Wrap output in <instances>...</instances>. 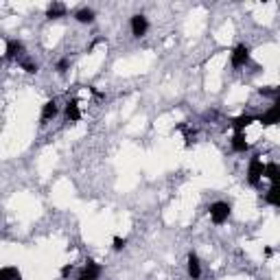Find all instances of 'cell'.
Wrapping results in <instances>:
<instances>
[{"mask_svg": "<svg viewBox=\"0 0 280 280\" xmlns=\"http://www.w3.org/2000/svg\"><path fill=\"white\" fill-rule=\"evenodd\" d=\"M125 245H127V241H125V239H120V237H114V239H112V247H114L116 252L125 250Z\"/></svg>", "mask_w": 280, "mask_h": 280, "instance_id": "cell-19", "label": "cell"}, {"mask_svg": "<svg viewBox=\"0 0 280 280\" xmlns=\"http://www.w3.org/2000/svg\"><path fill=\"white\" fill-rule=\"evenodd\" d=\"M208 213H210V219H213L215 226H224L232 213V206L228 201H215V203H210Z\"/></svg>", "mask_w": 280, "mask_h": 280, "instance_id": "cell-1", "label": "cell"}, {"mask_svg": "<svg viewBox=\"0 0 280 280\" xmlns=\"http://www.w3.org/2000/svg\"><path fill=\"white\" fill-rule=\"evenodd\" d=\"M263 171H265L263 156H254L250 160V167H247V182H250L252 186H258L260 180H263Z\"/></svg>", "mask_w": 280, "mask_h": 280, "instance_id": "cell-2", "label": "cell"}, {"mask_svg": "<svg viewBox=\"0 0 280 280\" xmlns=\"http://www.w3.org/2000/svg\"><path fill=\"white\" fill-rule=\"evenodd\" d=\"M5 53H7L9 59H18V57H22V53H24V44L20 40H9Z\"/></svg>", "mask_w": 280, "mask_h": 280, "instance_id": "cell-7", "label": "cell"}, {"mask_svg": "<svg viewBox=\"0 0 280 280\" xmlns=\"http://www.w3.org/2000/svg\"><path fill=\"white\" fill-rule=\"evenodd\" d=\"M81 273H86V276H92V278H99L101 276V265L94 263V260H88V263L84 265V269H81Z\"/></svg>", "mask_w": 280, "mask_h": 280, "instance_id": "cell-16", "label": "cell"}, {"mask_svg": "<svg viewBox=\"0 0 280 280\" xmlns=\"http://www.w3.org/2000/svg\"><path fill=\"white\" fill-rule=\"evenodd\" d=\"M68 66H70V59H59L57 61V73H66Z\"/></svg>", "mask_w": 280, "mask_h": 280, "instance_id": "cell-21", "label": "cell"}, {"mask_svg": "<svg viewBox=\"0 0 280 280\" xmlns=\"http://www.w3.org/2000/svg\"><path fill=\"white\" fill-rule=\"evenodd\" d=\"M254 120H256V116H252V114H243V116H239V118L232 120V127L237 131H245V127H250Z\"/></svg>", "mask_w": 280, "mask_h": 280, "instance_id": "cell-13", "label": "cell"}, {"mask_svg": "<svg viewBox=\"0 0 280 280\" xmlns=\"http://www.w3.org/2000/svg\"><path fill=\"white\" fill-rule=\"evenodd\" d=\"M232 149L237 151V154H245V151L250 149V143L245 140V133L243 131H237L232 136Z\"/></svg>", "mask_w": 280, "mask_h": 280, "instance_id": "cell-8", "label": "cell"}, {"mask_svg": "<svg viewBox=\"0 0 280 280\" xmlns=\"http://www.w3.org/2000/svg\"><path fill=\"white\" fill-rule=\"evenodd\" d=\"M232 68H243L247 61H250V46L245 44H239L237 48L232 50Z\"/></svg>", "mask_w": 280, "mask_h": 280, "instance_id": "cell-4", "label": "cell"}, {"mask_svg": "<svg viewBox=\"0 0 280 280\" xmlns=\"http://www.w3.org/2000/svg\"><path fill=\"white\" fill-rule=\"evenodd\" d=\"M278 118H280V103L278 101H273V105L269 107V110L258 116V120L263 125H273V123H278Z\"/></svg>", "mask_w": 280, "mask_h": 280, "instance_id": "cell-6", "label": "cell"}, {"mask_svg": "<svg viewBox=\"0 0 280 280\" xmlns=\"http://www.w3.org/2000/svg\"><path fill=\"white\" fill-rule=\"evenodd\" d=\"M265 201L269 203V206H280V190H278V186H271L269 190H267Z\"/></svg>", "mask_w": 280, "mask_h": 280, "instance_id": "cell-17", "label": "cell"}, {"mask_svg": "<svg viewBox=\"0 0 280 280\" xmlns=\"http://www.w3.org/2000/svg\"><path fill=\"white\" fill-rule=\"evenodd\" d=\"M66 118L70 120V123H77V120L81 118V110H79V101L73 99L66 103Z\"/></svg>", "mask_w": 280, "mask_h": 280, "instance_id": "cell-10", "label": "cell"}, {"mask_svg": "<svg viewBox=\"0 0 280 280\" xmlns=\"http://www.w3.org/2000/svg\"><path fill=\"white\" fill-rule=\"evenodd\" d=\"M77 280H99V278H92V276H86V273H79Z\"/></svg>", "mask_w": 280, "mask_h": 280, "instance_id": "cell-23", "label": "cell"}, {"mask_svg": "<svg viewBox=\"0 0 280 280\" xmlns=\"http://www.w3.org/2000/svg\"><path fill=\"white\" fill-rule=\"evenodd\" d=\"M278 88H260V94H265V97H273V99H278Z\"/></svg>", "mask_w": 280, "mask_h": 280, "instance_id": "cell-20", "label": "cell"}, {"mask_svg": "<svg viewBox=\"0 0 280 280\" xmlns=\"http://www.w3.org/2000/svg\"><path fill=\"white\" fill-rule=\"evenodd\" d=\"M75 20L81 22V24H92V22H94V11H92V9H88V7L79 9L77 14H75Z\"/></svg>", "mask_w": 280, "mask_h": 280, "instance_id": "cell-15", "label": "cell"}, {"mask_svg": "<svg viewBox=\"0 0 280 280\" xmlns=\"http://www.w3.org/2000/svg\"><path fill=\"white\" fill-rule=\"evenodd\" d=\"M57 114H59V105H57V101H46L42 107V123H46V120L55 118Z\"/></svg>", "mask_w": 280, "mask_h": 280, "instance_id": "cell-9", "label": "cell"}, {"mask_svg": "<svg viewBox=\"0 0 280 280\" xmlns=\"http://www.w3.org/2000/svg\"><path fill=\"white\" fill-rule=\"evenodd\" d=\"M186 271H188V278L190 280H199L201 278V263H199V258H197V254H193V252L188 254Z\"/></svg>", "mask_w": 280, "mask_h": 280, "instance_id": "cell-5", "label": "cell"}, {"mask_svg": "<svg viewBox=\"0 0 280 280\" xmlns=\"http://www.w3.org/2000/svg\"><path fill=\"white\" fill-rule=\"evenodd\" d=\"M20 66H22L24 70H27L29 75H35V73H37V63L29 61V59H22V61H20Z\"/></svg>", "mask_w": 280, "mask_h": 280, "instance_id": "cell-18", "label": "cell"}, {"mask_svg": "<svg viewBox=\"0 0 280 280\" xmlns=\"http://www.w3.org/2000/svg\"><path fill=\"white\" fill-rule=\"evenodd\" d=\"M70 271H73V265H63V267H61V276H63V278H66Z\"/></svg>", "mask_w": 280, "mask_h": 280, "instance_id": "cell-22", "label": "cell"}, {"mask_svg": "<svg viewBox=\"0 0 280 280\" xmlns=\"http://www.w3.org/2000/svg\"><path fill=\"white\" fill-rule=\"evenodd\" d=\"M0 280H22L18 267H0Z\"/></svg>", "mask_w": 280, "mask_h": 280, "instance_id": "cell-14", "label": "cell"}, {"mask_svg": "<svg viewBox=\"0 0 280 280\" xmlns=\"http://www.w3.org/2000/svg\"><path fill=\"white\" fill-rule=\"evenodd\" d=\"M263 177H267V180H269L273 186H276L278 177H280V167H278L276 162H267L265 164V171H263Z\"/></svg>", "mask_w": 280, "mask_h": 280, "instance_id": "cell-11", "label": "cell"}, {"mask_svg": "<svg viewBox=\"0 0 280 280\" xmlns=\"http://www.w3.org/2000/svg\"><path fill=\"white\" fill-rule=\"evenodd\" d=\"M66 5H61V3H53V5H48V9H46V18L48 20H57V18H63L66 16Z\"/></svg>", "mask_w": 280, "mask_h": 280, "instance_id": "cell-12", "label": "cell"}, {"mask_svg": "<svg viewBox=\"0 0 280 280\" xmlns=\"http://www.w3.org/2000/svg\"><path fill=\"white\" fill-rule=\"evenodd\" d=\"M129 27H131L133 37H143V35H147V31H149V20L143 14H136V16H131Z\"/></svg>", "mask_w": 280, "mask_h": 280, "instance_id": "cell-3", "label": "cell"}]
</instances>
